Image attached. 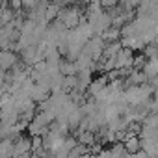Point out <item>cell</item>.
<instances>
[{
	"label": "cell",
	"mask_w": 158,
	"mask_h": 158,
	"mask_svg": "<svg viewBox=\"0 0 158 158\" xmlns=\"http://www.w3.org/2000/svg\"><path fill=\"white\" fill-rule=\"evenodd\" d=\"M58 19L65 24V28H76L78 26V11L73 10V8L58 11Z\"/></svg>",
	"instance_id": "cell-1"
},
{
	"label": "cell",
	"mask_w": 158,
	"mask_h": 158,
	"mask_svg": "<svg viewBox=\"0 0 158 158\" xmlns=\"http://www.w3.org/2000/svg\"><path fill=\"white\" fill-rule=\"evenodd\" d=\"M15 61H17V56L13 52H10L8 48H0V67L2 69H6V71L13 69Z\"/></svg>",
	"instance_id": "cell-2"
},
{
	"label": "cell",
	"mask_w": 158,
	"mask_h": 158,
	"mask_svg": "<svg viewBox=\"0 0 158 158\" xmlns=\"http://www.w3.org/2000/svg\"><path fill=\"white\" fill-rule=\"evenodd\" d=\"M32 149V139L30 138H19L17 145H13V154H24L26 151L30 152Z\"/></svg>",
	"instance_id": "cell-3"
},
{
	"label": "cell",
	"mask_w": 158,
	"mask_h": 158,
	"mask_svg": "<svg viewBox=\"0 0 158 158\" xmlns=\"http://www.w3.org/2000/svg\"><path fill=\"white\" fill-rule=\"evenodd\" d=\"M139 145H141V143H139V138H136L134 134L128 136V139H127V143H125V147H127L128 152H136V149H138Z\"/></svg>",
	"instance_id": "cell-4"
},
{
	"label": "cell",
	"mask_w": 158,
	"mask_h": 158,
	"mask_svg": "<svg viewBox=\"0 0 158 158\" xmlns=\"http://www.w3.org/2000/svg\"><path fill=\"white\" fill-rule=\"evenodd\" d=\"M80 141H82V145H93L95 143V138H93V134L89 130H84L80 134Z\"/></svg>",
	"instance_id": "cell-5"
},
{
	"label": "cell",
	"mask_w": 158,
	"mask_h": 158,
	"mask_svg": "<svg viewBox=\"0 0 158 158\" xmlns=\"http://www.w3.org/2000/svg\"><path fill=\"white\" fill-rule=\"evenodd\" d=\"M145 56H147V58H156V56H158V47H156V45H151V47H147V50H145Z\"/></svg>",
	"instance_id": "cell-6"
},
{
	"label": "cell",
	"mask_w": 158,
	"mask_h": 158,
	"mask_svg": "<svg viewBox=\"0 0 158 158\" xmlns=\"http://www.w3.org/2000/svg\"><path fill=\"white\" fill-rule=\"evenodd\" d=\"M37 6V0H23V8H35Z\"/></svg>",
	"instance_id": "cell-7"
},
{
	"label": "cell",
	"mask_w": 158,
	"mask_h": 158,
	"mask_svg": "<svg viewBox=\"0 0 158 158\" xmlns=\"http://www.w3.org/2000/svg\"><path fill=\"white\" fill-rule=\"evenodd\" d=\"M11 10H21L23 8V0H11Z\"/></svg>",
	"instance_id": "cell-8"
},
{
	"label": "cell",
	"mask_w": 158,
	"mask_h": 158,
	"mask_svg": "<svg viewBox=\"0 0 158 158\" xmlns=\"http://www.w3.org/2000/svg\"><path fill=\"white\" fill-rule=\"evenodd\" d=\"M6 80V69H2V67H0V84H2Z\"/></svg>",
	"instance_id": "cell-9"
}]
</instances>
